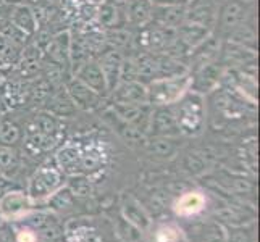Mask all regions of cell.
Listing matches in <instances>:
<instances>
[{"label":"cell","instance_id":"obj_1","mask_svg":"<svg viewBox=\"0 0 260 242\" xmlns=\"http://www.w3.org/2000/svg\"><path fill=\"white\" fill-rule=\"evenodd\" d=\"M175 118L181 134L196 136L205 123V95L194 91H187L176 103L172 105Z\"/></svg>","mask_w":260,"mask_h":242},{"label":"cell","instance_id":"obj_2","mask_svg":"<svg viewBox=\"0 0 260 242\" xmlns=\"http://www.w3.org/2000/svg\"><path fill=\"white\" fill-rule=\"evenodd\" d=\"M146 86H147V100L152 107L173 105L191 89V73L155 78Z\"/></svg>","mask_w":260,"mask_h":242},{"label":"cell","instance_id":"obj_3","mask_svg":"<svg viewBox=\"0 0 260 242\" xmlns=\"http://www.w3.org/2000/svg\"><path fill=\"white\" fill-rule=\"evenodd\" d=\"M255 8L254 5L241 2V0H225L217 10L215 26H217L218 38H225L228 32L239 28L246 23H254Z\"/></svg>","mask_w":260,"mask_h":242},{"label":"cell","instance_id":"obj_4","mask_svg":"<svg viewBox=\"0 0 260 242\" xmlns=\"http://www.w3.org/2000/svg\"><path fill=\"white\" fill-rule=\"evenodd\" d=\"M63 184V173L58 166H42L36 171L28 186V195L32 200L47 199Z\"/></svg>","mask_w":260,"mask_h":242},{"label":"cell","instance_id":"obj_5","mask_svg":"<svg viewBox=\"0 0 260 242\" xmlns=\"http://www.w3.org/2000/svg\"><path fill=\"white\" fill-rule=\"evenodd\" d=\"M175 41H176V29H170L152 21L139 29V44L146 52L165 53L172 47V44Z\"/></svg>","mask_w":260,"mask_h":242},{"label":"cell","instance_id":"obj_6","mask_svg":"<svg viewBox=\"0 0 260 242\" xmlns=\"http://www.w3.org/2000/svg\"><path fill=\"white\" fill-rule=\"evenodd\" d=\"M225 66H223L218 60L210 61V63H205L199 68H196L191 73V89L189 91H194L201 95H207L212 91H215L220 83L223 73H225Z\"/></svg>","mask_w":260,"mask_h":242},{"label":"cell","instance_id":"obj_7","mask_svg":"<svg viewBox=\"0 0 260 242\" xmlns=\"http://www.w3.org/2000/svg\"><path fill=\"white\" fill-rule=\"evenodd\" d=\"M112 113L116 116V120H120L126 124L138 128L141 131L149 129V120L152 113L150 103H118L112 102Z\"/></svg>","mask_w":260,"mask_h":242},{"label":"cell","instance_id":"obj_8","mask_svg":"<svg viewBox=\"0 0 260 242\" xmlns=\"http://www.w3.org/2000/svg\"><path fill=\"white\" fill-rule=\"evenodd\" d=\"M149 129L152 136H157V137H176L181 134V131L178 128L172 105L152 107Z\"/></svg>","mask_w":260,"mask_h":242},{"label":"cell","instance_id":"obj_9","mask_svg":"<svg viewBox=\"0 0 260 242\" xmlns=\"http://www.w3.org/2000/svg\"><path fill=\"white\" fill-rule=\"evenodd\" d=\"M65 91L70 95L71 102L75 103L76 109L84 110V112H91L95 110L99 105L102 103L104 97L94 92L91 87H87L84 83H81L78 78H70L65 81Z\"/></svg>","mask_w":260,"mask_h":242},{"label":"cell","instance_id":"obj_10","mask_svg":"<svg viewBox=\"0 0 260 242\" xmlns=\"http://www.w3.org/2000/svg\"><path fill=\"white\" fill-rule=\"evenodd\" d=\"M73 76L78 78L81 83H84L87 87H91L94 92H97L99 95H102L104 98L109 97V94H110L109 86H107V81H105V76L102 73V68H101V65L97 63L95 58L86 60L81 66H78L73 71Z\"/></svg>","mask_w":260,"mask_h":242},{"label":"cell","instance_id":"obj_11","mask_svg":"<svg viewBox=\"0 0 260 242\" xmlns=\"http://www.w3.org/2000/svg\"><path fill=\"white\" fill-rule=\"evenodd\" d=\"M123 52L116 50L110 46H107L99 52V57L95 58L97 63L101 65L102 73L105 76L107 86H109V91L112 92L116 87V84L120 83V73H121V65H123ZM110 95V94H109Z\"/></svg>","mask_w":260,"mask_h":242},{"label":"cell","instance_id":"obj_12","mask_svg":"<svg viewBox=\"0 0 260 242\" xmlns=\"http://www.w3.org/2000/svg\"><path fill=\"white\" fill-rule=\"evenodd\" d=\"M95 23L107 29H115L126 26V15H124V7L123 4H116L112 0H104L97 5L95 10Z\"/></svg>","mask_w":260,"mask_h":242},{"label":"cell","instance_id":"obj_13","mask_svg":"<svg viewBox=\"0 0 260 242\" xmlns=\"http://www.w3.org/2000/svg\"><path fill=\"white\" fill-rule=\"evenodd\" d=\"M109 97L118 103H149L147 86L141 81H121Z\"/></svg>","mask_w":260,"mask_h":242},{"label":"cell","instance_id":"obj_14","mask_svg":"<svg viewBox=\"0 0 260 242\" xmlns=\"http://www.w3.org/2000/svg\"><path fill=\"white\" fill-rule=\"evenodd\" d=\"M46 53L50 58V63L60 66L61 70L71 66V60H70V53H71V36L68 31L65 32H58L57 36L47 42Z\"/></svg>","mask_w":260,"mask_h":242},{"label":"cell","instance_id":"obj_15","mask_svg":"<svg viewBox=\"0 0 260 242\" xmlns=\"http://www.w3.org/2000/svg\"><path fill=\"white\" fill-rule=\"evenodd\" d=\"M212 32L213 31L204 24L194 23V21H184L176 29V38L187 50L191 52L192 49H196L199 44H202L205 39H207Z\"/></svg>","mask_w":260,"mask_h":242},{"label":"cell","instance_id":"obj_16","mask_svg":"<svg viewBox=\"0 0 260 242\" xmlns=\"http://www.w3.org/2000/svg\"><path fill=\"white\" fill-rule=\"evenodd\" d=\"M123 7H124V15H126L128 26H134V28L141 29L152 21L154 5H152L150 0H126Z\"/></svg>","mask_w":260,"mask_h":242},{"label":"cell","instance_id":"obj_17","mask_svg":"<svg viewBox=\"0 0 260 242\" xmlns=\"http://www.w3.org/2000/svg\"><path fill=\"white\" fill-rule=\"evenodd\" d=\"M10 23L24 36H32L39 28L38 16H36L34 10L29 5H24V4H16L12 7Z\"/></svg>","mask_w":260,"mask_h":242},{"label":"cell","instance_id":"obj_18","mask_svg":"<svg viewBox=\"0 0 260 242\" xmlns=\"http://www.w3.org/2000/svg\"><path fill=\"white\" fill-rule=\"evenodd\" d=\"M187 7H157L152 10V23L165 26L170 29H178L186 21Z\"/></svg>","mask_w":260,"mask_h":242},{"label":"cell","instance_id":"obj_19","mask_svg":"<svg viewBox=\"0 0 260 242\" xmlns=\"http://www.w3.org/2000/svg\"><path fill=\"white\" fill-rule=\"evenodd\" d=\"M31 207V199L28 194L20 192V191H13L8 192L4 197H0V213L4 217H18V215L24 213Z\"/></svg>","mask_w":260,"mask_h":242},{"label":"cell","instance_id":"obj_20","mask_svg":"<svg viewBox=\"0 0 260 242\" xmlns=\"http://www.w3.org/2000/svg\"><path fill=\"white\" fill-rule=\"evenodd\" d=\"M81 155L83 149L76 144H65L61 149H58L55 161L57 166L61 169V173H70L75 175L79 171V165H81Z\"/></svg>","mask_w":260,"mask_h":242},{"label":"cell","instance_id":"obj_21","mask_svg":"<svg viewBox=\"0 0 260 242\" xmlns=\"http://www.w3.org/2000/svg\"><path fill=\"white\" fill-rule=\"evenodd\" d=\"M123 218L128 223H131L133 226H136L139 231H147L150 226V218L147 212L133 197H128L123 203Z\"/></svg>","mask_w":260,"mask_h":242},{"label":"cell","instance_id":"obj_22","mask_svg":"<svg viewBox=\"0 0 260 242\" xmlns=\"http://www.w3.org/2000/svg\"><path fill=\"white\" fill-rule=\"evenodd\" d=\"M223 39H226L228 42H233V44H236V46H241L252 52H257V31H255L254 23H246L243 26H239V28L228 32Z\"/></svg>","mask_w":260,"mask_h":242},{"label":"cell","instance_id":"obj_23","mask_svg":"<svg viewBox=\"0 0 260 242\" xmlns=\"http://www.w3.org/2000/svg\"><path fill=\"white\" fill-rule=\"evenodd\" d=\"M204 209H205V195L197 191H191L181 195L175 207L176 213L181 215V217H192V215L201 213Z\"/></svg>","mask_w":260,"mask_h":242},{"label":"cell","instance_id":"obj_24","mask_svg":"<svg viewBox=\"0 0 260 242\" xmlns=\"http://www.w3.org/2000/svg\"><path fill=\"white\" fill-rule=\"evenodd\" d=\"M104 38L107 39V46H110L116 50L123 52L124 49H129L133 46V42L136 41L133 31L129 29V26H121V28L115 29H107L104 32Z\"/></svg>","mask_w":260,"mask_h":242},{"label":"cell","instance_id":"obj_25","mask_svg":"<svg viewBox=\"0 0 260 242\" xmlns=\"http://www.w3.org/2000/svg\"><path fill=\"white\" fill-rule=\"evenodd\" d=\"M55 144H57V136H47V134L29 131L28 136H26L24 147L29 154L38 155V154H44V152L52 150L55 147Z\"/></svg>","mask_w":260,"mask_h":242},{"label":"cell","instance_id":"obj_26","mask_svg":"<svg viewBox=\"0 0 260 242\" xmlns=\"http://www.w3.org/2000/svg\"><path fill=\"white\" fill-rule=\"evenodd\" d=\"M147 150L150 155H154L157 158H162V160H168L172 158L176 154V144L173 137H157L154 136L149 142H147Z\"/></svg>","mask_w":260,"mask_h":242},{"label":"cell","instance_id":"obj_27","mask_svg":"<svg viewBox=\"0 0 260 242\" xmlns=\"http://www.w3.org/2000/svg\"><path fill=\"white\" fill-rule=\"evenodd\" d=\"M29 131L47 134V136H57L58 132V120L55 115L49 112H42L34 116V120L29 124Z\"/></svg>","mask_w":260,"mask_h":242},{"label":"cell","instance_id":"obj_28","mask_svg":"<svg viewBox=\"0 0 260 242\" xmlns=\"http://www.w3.org/2000/svg\"><path fill=\"white\" fill-rule=\"evenodd\" d=\"M49 103H50L49 105V113L55 115V116H70V115L75 113V110H78L75 107V103L71 102V98L67 94L65 89L61 92L52 95Z\"/></svg>","mask_w":260,"mask_h":242},{"label":"cell","instance_id":"obj_29","mask_svg":"<svg viewBox=\"0 0 260 242\" xmlns=\"http://www.w3.org/2000/svg\"><path fill=\"white\" fill-rule=\"evenodd\" d=\"M21 139L23 131L13 120H0V146L13 147Z\"/></svg>","mask_w":260,"mask_h":242},{"label":"cell","instance_id":"obj_30","mask_svg":"<svg viewBox=\"0 0 260 242\" xmlns=\"http://www.w3.org/2000/svg\"><path fill=\"white\" fill-rule=\"evenodd\" d=\"M104 163V152L101 147H95L91 146L83 150V155H81V165H79V169L84 173H92L101 169Z\"/></svg>","mask_w":260,"mask_h":242},{"label":"cell","instance_id":"obj_31","mask_svg":"<svg viewBox=\"0 0 260 242\" xmlns=\"http://www.w3.org/2000/svg\"><path fill=\"white\" fill-rule=\"evenodd\" d=\"M18 169V154L13 147L0 146V171L12 175Z\"/></svg>","mask_w":260,"mask_h":242},{"label":"cell","instance_id":"obj_32","mask_svg":"<svg viewBox=\"0 0 260 242\" xmlns=\"http://www.w3.org/2000/svg\"><path fill=\"white\" fill-rule=\"evenodd\" d=\"M183 231L173 225H162L154 232V242H181Z\"/></svg>","mask_w":260,"mask_h":242},{"label":"cell","instance_id":"obj_33","mask_svg":"<svg viewBox=\"0 0 260 242\" xmlns=\"http://www.w3.org/2000/svg\"><path fill=\"white\" fill-rule=\"evenodd\" d=\"M73 197H87L92 192V184L86 176H73L67 186Z\"/></svg>","mask_w":260,"mask_h":242},{"label":"cell","instance_id":"obj_34","mask_svg":"<svg viewBox=\"0 0 260 242\" xmlns=\"http://www.w3.org/2000/svg\"><path fill=\"white\" fill-rule=\"evenodd\" d=\"M73 202V194L70 192L68 187H60L49 197V205L52 209H65L70 207Z\"/></svg>","mask_w":260,"mask_h":242},{"label":"cell","instance_id":"obj_35","mask_svg":"<svg viewBox=\"0 0 260 242\" xmlns=\"http://www.w3.org/2000/svg\"><path fill=\"white\" fill-rule=\"evenodd\" d=\"M183 166L186 168L187 173H191L194 176L197 175H202L207 168V163L204 161L202 157H199L197 154H187L183 160Z\"/></svg>","mask_w":260,"mask_h":242},{"label":"cell","instance_id":"obj_36","mask_svg":"<svg viewBox=\"0 0 260 242\" xmlns=\"http://www.w3.org/2000/svg\"><path fill=\"white\" fill-rule=\"evenodd\" d=\"M118 237L121 239V242H139L141 231L123 218L120 220V225H118Z\"/></svg>","mask_w":260,"mask_h":242},{"label":"cell","instance_id":"obj_37","mask_svg":"<svg viewBox=\"0 0 260 242\" xmlns=\"http://www.w3.org/2000/svg\"><path fill=\"white\" fill-rule=\"evenodd\" d=\"M199 242H226V234L220 225H209L202 229Z\"/></svg>","mask_w":260,"mask_h":242},{"label":"cell","instance_id":"obj_38","mask_svg":"<svg viewBox=\"0 0 260 242\" xmlns=\"http://www.w3.org/2000/svg\"><path fill=\"white\" fill-rule=\"evenodd\" d=\"M73 242H101L95 231H89L87 228L84 229H76L75 231V240Z\"/></svg>","mask_w":260,"mask_h":242},{"label":"cell","instance_id":"obj_39","mask_svg":"<svg viewBox=\"0 0 260 242\" xmlns=\"http://www.w3.org/2000/svg\"><path fill=\"white\" fill-rule=\"evenodd\" d=\"M150 2L157 7H187L191 0H150Z\"/></svg>","mask_w":260,"mask_h":242},{"label":"cell","instance_id":"obj_40","mask_svg":"<svg viewBox=\"0 0 260 242\" xmlns=\"http://www.w3.org/2000/svg\"><path fill=\"white\" fill-rule=\"evenodd\" d=\"M228 242H250V236L243 229H236L230 232V236L226 237Z\"/></svg>","mask_w":260,"mask_h":242},{"label":"cell","instance_id":"obj_41","mask_svg":"<svg viewBox=\"0 0 260 242\" xmlns=\"http://www.w3.org/2000/svg\"><path fill=\"white\" fill-rule=\"evenodd\" d=\"M18 242H36V236L32 231H20L18 234Z\"/></svg>","mask_w":260,"mask_h":242},{"label":"cell","instance_id":"obj_42","mask_svg":"<svg viewBox=\"0 0 260 242\" xmlns=\"http://www.w3.org/2000/svg\"><path fill=\"white\" fill-rule=\"evenodd\" d=\"M78 5H99L104 0H75Z\"/></svg>","mask_w":260,"mask_h":242},{"label":"cell","instance_id":"obj_43","mask_svg":"<svg viewBox=\"0 0 260 242\" xmlns=\"http://www.w3.org/2000/svg\"><path fill=\"white\" fill-rule=\"evenodd\" d=\"M7 102H5V98L0 95V113H5V110H7V105H5Z\"/></svg>","mask_w":260,"mask_h":242},{"label":"cell","instance_id":"obj_44","mask_svg":"<svg viewBox=\"0 0 260 242\" xmlns=\"http://www.w3.org/2000/svg\"><path fill=\"white\" fill-rule=\"evenodd\" d=\"M241 2H246V4H250V5H255L257 0H241Z\"/></svg>","mask_w":260,"mask_h":242},{"label":"cell","instance_id":"obj_45","mask_svg":"<svg viewBox=\"0 0 260 242\" xmlns=\"http://www.w3.org/2000/svg\"><path fill=\"white\" fill-rule=\"evenodd\" d=\"M112 2H116V4H124L126 0H112Z\"/></svg>","mask_w":260,"mask_h":242},{"label":"cell","instance_id":"obj_46","mask_svg":"<svg viewBox=\"0 0 260 242\" xmlns=\"http://www.w3.org/2000/svg\"><path fill=\"white\" fill-rule=\"evenodd\" d=\"M2 115H4V113H0V120H2Z\"/></svg>","mask_w":260,"mask_h":242}]
</instances>
